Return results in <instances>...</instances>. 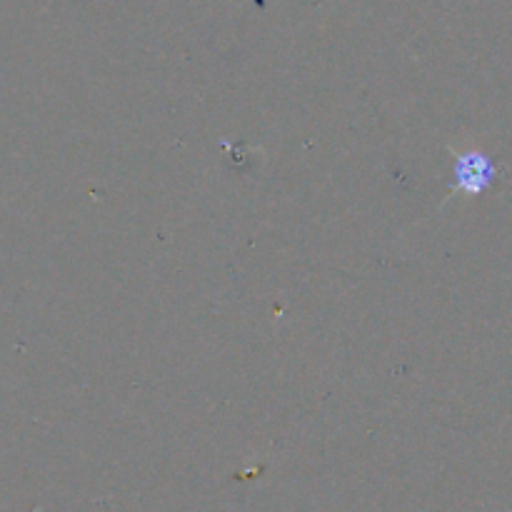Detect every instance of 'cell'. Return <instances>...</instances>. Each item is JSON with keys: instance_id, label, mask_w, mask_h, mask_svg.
Segmentation results:
<instances>
[{"instance_id": "cell-1", "label": "cell", "mask_w": 512, "mask_h": 512, "mask_svg": "<svg viewBox=\"0 0 512 512\" xmlns=\"http://www.w3.org/2000/svg\"><path fill=\"white\" fill-rule=\"evenodd\" d=\"M493 175H495L493 163L480 153L463 155V158H458V165H455V178H458V185L463 190H468V193H480V190L488 188Z\"/></svg>"}]
</instances>
